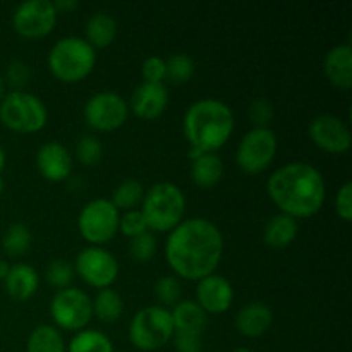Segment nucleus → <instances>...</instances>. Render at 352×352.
<instances>
[{"mask_svg": "<svg viewBox=\"0 0 352 352\" xmlns=\"http://www.w3.org/2000/svg\"><path fill=\"white\" fill-rule=\"evenodd\" d=\"M277 146V134L270 127H253L237 144V165L248 174H260L274 162Z\"/></svg>", "mask_w": 352, "mask_h": 352, "instance_id": "nucleus-9", "label": "nucleus"}, {"mask_svg": "<svg viewBox=\"0 0 352 352\" xmlns=\"http://www.w3.org/2000/svg\"><path fill=\"white\" fill-rule=\"evenodd\" d=\"M57 14V9L50 0H26L14 10V30L24 38L47 36L55 28Z\"/></svg>", "mask_w": 352, "mask_h": 352, "instance_id": "nucleus-13", "label": "nucleus"}, {"mask_svg": "<svg viewBox=\"0 0 352 352\" xmlns=\"http://www.w3.org/2000/svg\"><path fill=\"white\" fill-rule=\"evenodd\" d=\"M119 230L124 236L129 237V239L146 232L148 227L146 222H144V217L143 213H141V210H129V212L124 213L119 219Z\"/></svg>", "mask_w": 352, "mask_h": 352, "instance_id": "nucleus-35", "label": "nucleus"}, {"mask_svg": "<svg viewBox=\"0 0 352 352\" xmlns=\"http://www.w3.org/2000/svg\"><path fill=\"white\" fill-rule=\"evenodd\" d=\"M274 117V107L267 98H256L250 105V119L254 127H268Z\"/></svg>", "mask_w": 352, "mask_h": 352, "instance_id": "nucleus-36", "label": "nucleus"}, {"mask_svg": "<svg viewBox=\"0 0 352 352\" xmlns=\"http://www.w3.org/2000/svg\"><path fill=\"white\" fill-rule=\"evenodd\" d=\"M298 230V220L285 215V213H277V215L268 219V222L265 223L263 241L270 248L282 250V248L289 246L296 239Z\"/></svg>", "mask_w": 352, "mask_h": 352, "instance_id": "nucleus-22", "label": "nucleus"}, {"mask_svg": "<svg viewBox=\"0 0 352 352\" xmlns=\"http://www.w3.org/2000/svg\"><path fill=\"white\" fill-rule=\"evenodd\" d=\"M85 120L96 131H116L126 122L129 105L116 91H98L85 103Z\"/></svg>", "mask_w": 352, "mask_h": 352, "instance_id": "nucleus-12", "label": "nucleus"}, {"mask_svg": "<svg viewBox=\"0 0 352 352\" xmlns=\"http://www.w3.org/2000/svg\"><path fill=\"white\" fill-rule=\"evenodd\" d=\"M157 253V237L146 230L129 241V254L138 263H148Z\"/></svg>", "mask_w": 352, "mask_h": 352, "instance_id": "nucleus-32", "label": "nucleus"}, {"mask_svg": "<svg viewBox=\"0 0 352 352\" xmlns=\"http://www.w3.org/2000/svg\"><path fill=\"white\" fill-rule=\"evenodd\" d=\"M28 352H67L62 333L52 325H38L26 342Z\"/></svg>", "mask_w": 352, "mask_h": 352, "instance_id": "nucleus-25", "label": "nucleus"}, {"mask_svg": "<svg viewBox=\"0 0 352 352\" xmlns=\"http://www.w3.org/2000/svg\"><path fill=\"white\" fill-rule=\"evenodd\" d=\"M76 157L82 165H96L103 157V144L98 138L85 134L76 143Z\"/></svg>", "mask_w": 352, "mask_h": 352, "instance_id": "nucleus-34", "label": "nucleus"}, {"mask_svg": "<svg viewBox=\"0 0 352 352\" xmlns=\"http://www.w3.org/2000/svg\"><path fill=\"white\" fill-rule=\"evenodd\" d=\"M323 71L329 81L339 89L352 86V48L349 43H340L330 48L323 60Z\"/></svg>", "mask_w": 352, "mask_h": 352, "instance_id": "nucleus-19", "label": "nucleus"}, {"mask_svg": "<svg viewBox=\"0 0 352 352\" xmlns=\"http://www.w3.org/2000/svg\"><path fill=\"white\" fill-rule=\"evenodd\" d=\"M117 36V21L109 12H95L86 23L85 40L95 47H109Z\"/></svg>", "mask_w": 352, "mask_h": 352, "instance_id": "nucleus-24", "label": "nucleus"}, {"mask_svg": "<svg viewBox=\"0 0 352 352\" xmlns=\"http://www.w3.org/2000/svg\"><path fill=\"white\" fill-rule=\"evenodd\" d=\"M170 315L174 333H192L203 337L208 325V315L199 308L198 302L191 299H181L177 305H174Z\"/></svg>", "mask_w": 352, "mask_h": 352, "instance_id": "nucleus-20", "label": "nucleus"}, {"mask_svg": "<svg viewBox=\"0 0 352 352\" xmlns=\"http://www.w3.org/2000/svg\"><path fill=\"white\" fill-rule=\"evenodd\" d=\"M267 191L280 213L292 219L315 215L325 203L327 186L322 172L308 162H289L267 182Z\"/></svg>", "mask_w": 352, "mask_h": 352, "instance_id": "nucleus-2", "label": "nucleus"}, {"mask_svg": "<svg viewBox=\"0 0 352 352\" xmlns=\"http://www.w3.org/2000/svg\"><path fill=\"white\" fill-rule=\"evenodd\" d=\"M191 177L198 188H213L223 177V162L217 153H201L192 160Z\"/></svg>", "mask_w": 352, "mask_h": 352, "instance_id": "nucleus-23", "label": "nucleus"}, {"mask_svg": "<svg viewBox=\"0 0 352 352\" xmlns=\"http://www.w3.org/2000/svg\"><path fill=\"white\" fill-rule=\"evenodd\" d=\"M155 298L162 302L164 308L174 306L181 301V284L174 275H164L155 282Z\"/></svg>", "mask_w": 352, "mask_h": 352, "instance_id": "nucleus-33", "label": "nucleus"}, {"mask_svg": "<svg viewBox=\"0 0 352 352\" xmlns=\"http://www.w3.org/2000/svg\"><path fill=\"white\" fill-rule=\"evenodd\" d=\"M234 323L241 336L254 339L265 336L270 330L274 323V313L265 302L251 301L237 311Z\"/></svg>", "mask_w": 352, "mask_h": 352, "instance_id": "nucleus-18", "label": "nucleus"}, {"mask_svg": "<svg viewBox=\"0 0 352 352\" xmlns=\"http://www.w3.org/2000/svg\"><path fill=\"white\" fill-rule=\"evenodd\" d=\"M0 120L16 133H38L47 124L48 110L36 95L24 89H14L0 100Z\"/></svg>", "mask_w": 352, "mask_h": 352, "instance_id": "nucleus-6", "label": "nucleus"}, {"mask_svg": "<svg viewBox=\"0 0 352 352\" xmlns=\"http://www.w3.org/2000/svg\"><path fill=\"white\" fill-rule=\"evenodd\" d=\"M144 196V188L140 181L136 179H126V181L120 182L116 189H113L112 195V205L117 210H136L138 205H141Z\"/></svg>", "mask_w": 352, "mask_h": 352, "instance_id": "nucleus-28", "label": "nucleus"}, {"mask_svg": "<svg viewBox=\"0 0 352 352\" xmlns=\"http://www.w3.org/2000/svg\"><path fill=\"white\" fill-rule=\"evenodd\" d=\"M168 105V89L164 82H140L131 95V110L141 119H157Z\"/></svg>", "mask_w": 352, "mask_h": 352, "instance_id": "nucleus-16", "label": "nucleus"}, {"mask_svg": "<svg viewBox=\"0 0 352 352\" xmlns=\"http://www.w3.org/2000/svg\"><path fill=\"white\" fill-rule=\"evenodd\" d=\"M9 270H10V265L7 263L6 260H0V280H3V278L7 277Z\"/></svg>", "mask_w": 352, "mask_h": 352, "instance_id": "nucleus-42", "label": "nucleus"}, {"mask_svg": "<svg viewBox=\"0 0 352 352\" xmlns=\"http://www.w3.org/2000/svg\"><path fill=\"white\" fill-rule=\"evenodd\" d=\"M234 113L227 103L215 98H201L192 103L182 119V131L191 144L189 158L201 153H215L229 141L234 131Z\"/></svg>", "mask_w": 352, "mask_h": 352, "instance_id": "nucleus-3", "label": "nucleus"}, {"mask_svg": "<svg viewBox=\"0 0 352 352\" xmlns=\"http://www.w3.org/2000/svg\"><path fill=\"white\" fill-rule=\"evenodd\" d=\"M141 74L146 82H164L165 79V58L160 55H150L143 60Z\"/></svg>", "mask_w": 352, "mask_h": 352, "instance_id": "nucleus-37", "label": "nucleus"}, {"mask_svg": "<svg viewBox=\"0 0 352 352\" xmlns=\"http://www.w3.org/2000/svg\"><path fill=\"white\" fill-rule=\"evenodd\" d=\"M7 81L19 88L30 81V67L21 60H12L7 65Z\"/></svg>", "mask_w": 352, "mask_h": 352, "instance_id": "nucleus-40", "label": "nucleus"}, {"mask_svg": "<svg viewBox=\"0 0 352 352\" xmlns=\"http://www.w3.org/2000/svg\"><path fill=\"white\" fill-rule=\"evenodd\" d=\"M74 272L91 287L107 289L119 277V261L105 248L89 246L76 256Z\"/></svg>", "mask_w": 352, "mask_h": 352, "instance_id": "nucleus-11", "label": "nucleus"}, {"mask_svg": "<svg viewBox=\"0 0 352 352\" xmlns=\"http://www.w3.org/2000/svg\"><path fill=\"white\" fill-rule=\"evenodd\" d=\"M31 246V232L24 223H12L6 229L2 237V248L9 256H21L28 253Z\"/></svg>", "mask_w": 352, "mask_h": 352, "instance_id": "nucleus-29", "label": "nucleus"}, {"mask_svg": "<svg viewBox=\"0 0 352 352\" xmlns=\"http://www.w3.org/2000/svg\"><path fill=\"white\" fill-rule=\"evenodd\" d=\"M54 6H55V9H57V12L58 10H72V9H76V7H78V2H76V0H57V2H54Z\"/></svg>", "mask_w": 352, "mask_h": 352, "instance_id": "nucleus-41", "label": "nucleus"}, {"mask_svg": "<svg viewBox=\"0 0 352 352\" xmlns=\"http://www.w3.org/2000/svg\"><path fill=\"white\" fill-rule=\"evenodd\" d=\"M2 192H3V179L0 177V196H2Z\"/></svg>", "mask_w": 352, "mask_h": 352, "instance_id": "nucleus-46", "label": "nucleus"}, {"mask_svg": "<svg viewBox=\"0 0 352 352\" xmlns=\"http://www.w3.org/2000/svg\"><path fill=\"white\" fill-rule=\"evenodd\" d=\"M47 62L55 78L64 82H76L93 71L96 52L85 38L65 36L55 41L48 52Z\"/></svg>", "mask_w": 352, "mask_h": 352, "instance_id": "nucleus-5", "label": "nucleus"}, {"mask_svg": "<svg viewBox=\"0 0 352 352\" xmlns=\"http://www.w3.org/2000/svg\"><path fill=\"white\" fill-rule=\"evenodd\" d=\"M3 167H6V151L0 146V172L3 170Z\"/></svg>", "mask_w": 352, "mask_h": 352, "instance_id": "nucleus-43", "label": "nucleus"}, {"mask_svg": "<svg viewBox=\"0 0 352 352\" xmlns=\"http://www.w3.org/2000/svg\"><path fill=\"white\" fill-rule=\"evenodd\" d=\"M234 289L232 284L222 275L212 274L198 280L196 285V302L208 315H222L232 306Z\"/></svg>", "mask_w": 352, "mask_h": 352, "instance_id": "nucleus-15", "label": "nucleus"}, {"mask_svg": "<svg viewBox=\"0 0 352 352\" xmlns=\"http://www.w3.org/2000/svg\"><path fill=\"white\" fill-rule=\"evenodd\" d=\"M174 336L170 309L151 305L140 309L129 323V340L140 351H157Z\"/></svg>", "mask_w": 352, "mask_h": 352, "instance_id": "nucleus-7", "label": "nucleus"}, {"mask_svg": "<svg viewBox=\"0 0 352 352\" xmlns=\"http://www.w3.org/2000/svg\"><path fill=\"white\" fill-rule=\"evenodd\" d=\"M36 167L40 174L50 182H60L72 172V155L57 141H48L38 150Z\"/></svg>", "mask_w": 352, "mask_h": 352, "instance_id": "nucleus-17", "label": "nucleus"}, {"mask_svg": "<svg viewBox=\"0 0 352 352\" xmlns=\"http://www.w3.org/2000/svg\"><path fill=\"white\" fill-rule=\"evenodd\" d=\"M195 60L188 54H174L165 60V79L174 85H184L195 74Z\"/></svg>", "mask_w": 352, "mask_h": 352, "instance_id": "nucleus-30", "label": "nucleus"}, {"mask_svg": "<svg viewBox=\"0 0 352 352\" xmlns=\"http://www.w3.org/2000/svg\"><path fill=\"white\" fill-rule=\"evenodd\" d=\"M65 349L67 352H113V344L100 330L85 329L72 337Z\"/></svg>", "mask_w": 352, "mask_h": 352, "instance_id": "nucleus-26", "label": "nucleus"}, {"mask_svg": "<svg viewBox=\"0 0 352 352\" xmlns=\"http://www.w3.org/2000/svg\"><path fill=\"white\" fill-rule=\"evenodd\" d=\"M50 315L55 325L60 329L71 330V332L85 330L93 316L91 298L81 289H62L52 298Z\"/></svg>", "mask_w": 352, "mask_h": 352, "instance_id": "nucleus-10", "label": "nucleus"}, {"mask_svg": "<svg viewBox=\"0 0 352 352\" xmlns=\"http://www.w3.org/2000/svg\"><path fill=\"white\" fill-rule=\"evenodd\" d=\"M119 210L110 199L96 198L86 203L78 217V229L91 246L109 243L119 230Z\"/></svg>", "mask_w": 352, "mask_h": 352, "instance_id": "nucleus-8", "label": "nucleus"}, {"mask_svg": "<svg viewBox=\"0 0 352 352\" xmlns=\"http://www.w3.org/2000/svg\"><path fill=\"white\" fill-rule=\"evenodd\" d=\"M91 305L93 315L107 323H112L116 322V320H119L124 311L122 298L119 296V292H116L110 287L100 289L98 294H96L95 299L91 301Z\"/></svg>", "mask_w": 352, "mask_h": 352, "instance_id": "nucleus-27", "label": "nucleus"}, {"mask_svg": "<svg viewBox=\"0 0 352 352\" xmlns=\"http://www.w3.org/2000/svg\"><path fill=\"white\" fill-rule=\"evenodd\" d=\"M6 282V291L14 301H28L33 298L34 292L38 291L40 285V275L31 265L28 263H16L10 265V270L7 277L3 278Z\"/></svg>", "mask_w": 352, "mask_h": 352, "instance_id": "nucleus-21", "label": "nucleus"}, {"mask_svg": "<svg viewBox=\"0 0 352 352\" xmlns=\"http://www.w3.org/2000/svg\"><path fill=\"white\" fill-rule=\"evenodd\" d=\"M74 267H72L67 260H60V258L50 261L47 270H45V278H47V282L52 287L58 289V291L71 287L72 280H74Z\"/></svg>", "mask_w": 352, "mask_h": 352, "instance_id": "nucleus-31", "label": "nucleus"}, {"mask_svg": "<svg viewBox=\"0 0 352 352\" xmlns=\"http://www.w3.org/2000/svg\"><path fill=\"white\" fill-rule=\"evenodd\" d=\"M223 254V236L208 219H184L168 232L165 258L175 275L201 280L215 274Z\"/></svg>", "mask_w": 352, "mask_h": 352, "instance_id": "nucleus-1", "label": "nucleus"}, {"mask_svg": "<svg viewBox=\"0 0 352 352\" xmlns=\"http://www.w3.org/2000/svg\"><path fill=\"white\" fill-rule=\"evenodd\" d=\"M336 212L344 222H351L352 219V184L349 181L344 182L342 188L336 196Z\"/></svg>", "mask_w": 352, "mask_h": 352, "instance_id": "nucleus-38", "label": "nucleus"}, {"mask_svg": "<svg viewBox=\"0 0 352 352\" xmlns=\"http://www.w3.org/2000/svg\"><path fill=\"white\" fill-rule=\"evenodd\" d=\"M140 210L148 230L170 232L184 220L186 196L174 182H157L144 192Z\"/></svg>", "mask_w": 352, "mask_h": 352, "instance_id": "nucleus-4", "label": "nucleus"}, {"mask_svg": "<svg viewBox=\"0 0 352 352\" xmlns=\"http://www.w3.org/2000/svg\"><path fill=\"white\" fill-rule=\"evenodd\" d=\"M3 95H6V79L0 74V100H2Z\"/></svg>", "mask_w": 352, "mask_h": 352, "instance_id": "nucleus-44", "label": "nucleus"}, {"mask_svg": "<svg viewBox=\"0 0 352 352\" xmlns=\"http://www.w3.org/2000/svg\"><path fill=\"white\" fill-rule=\"evenodd\" d=\"M313 143L323 151L332 155H342L349 151L352 136L346 120L332 113H322L311 120L308 127Z\"/></svg>", "mask_w": 352, "mask_h": 352, "instance_id": "nucleus-14", "label": "nucleus"}, {"mask_svg": "<svg viewBox=\"0 0 352 352\" xmlns=\"http://www.w3.org/2000/svg\"><path fill=\"white\" fill-rule=\"evenodd\" d=\"M174 346L177 352H203V337L192 333H174Z\"/></svg>", "mask_w": 352, "mask_h": 352, "instance_id": "nucleus-39", "label": "nucleus"}, {"mask_svg": "<svg viewBox=\"0 0 352 352\" xmlns=\"http://www.w3.org/2000/svg\"><path fill=\"white\" fill-rule=\"evenodd\" d=\"M232 352H254V351L248 349V347H237V349H234Z\"/></svg>", "mask_w": 352, "mask_h": 352, "instance_id": "nucleus-45", "label": "nucleus"}]
</instances>
